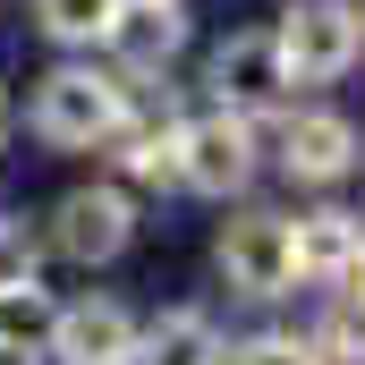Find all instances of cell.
Segmentation results:
<instances>
[{
    "label": "cell",
    "instance_id": "cell-1",
    "mask_svg": "<svg viewBox=\"0 0 365 365\" xmlns=\"http://www.w3.org/2000/svg\"><path fill=\"white\" fill-rule=\"evenodd\" d=\"M128 102H136V93L119 86V77L68 60V68H51V77L34 86V136L60 145V153H93V145H110V128L128 119Z\"/></svg>",
    "mask_w": 365,
    "mask_h": 365
},
{
    "label": "cell",
    "instance_id": "cell-2",
    "mask_svg": "<svg viewBox=\"0 0 365 365\" xmlns=\"http://www.w3.org/2000/svg\"><path fill=\"white\" fill-rule=\"evenodd\" d=\"M272 43H280L289 86H340V77L365 60V17L349 9V0H297V9L272 26Z\"/></svg>",
    "mask_w": 365,
    "mask_h": 365
},
{
    "label": "cell",
    "instance_id": "cell-3",
    "mask_svg": "<svg viewBox=\"0 0 365 365\" xmlns=\"http://www.w3.org/2000/svg\"><path fill=\"white\" fill-rule=\"evenodd\" d=\"M255 170H264V145H255V119L247 110H204V119H179V187H195V195H247L255 187Z\"/></svg>",
    "mask_w": 365,
    "mask_h": 365
},
{
    "label": "cell",
    "instance_id": "cell-4",
    "mask_svg": "<svg viewBox=\"0 0 365 365\" xmlns=\"http://www.w3.org/2000/svg\"><path fill=\"white\" fill-rule=\"evenodd\" d=\"M221 280L238 289V297H255V306H272L297 289V238H289V212H238L230 230H221Z\"/></svg>",
    "mask_w": 365,
    "mask_h": 365
},
{
    "label": "cell",
    "instance_id": "cell-5",
    "mask_svg": "<svg viewBox=\"0 0 365 365\" xmlns=\"http://www.w3.org/2000/svg\"><path fill=\"white\" fill-rule=\"evenodd\" d=\"M128 238H136V204H128V187H68L60 204H51V255H68V264H119L128 255Z\"/></svg>",
    "mask_w": 365,
    "mask_h": 365
},
{
    "label": "cell",
    "instance_id": "cell-6",
    "mask_svg": "<svg viewBox=\"0 0 365 365\" xmlns=\"http://www.w3.org/2000/svg\"><path fill=\"white\" fill-rule=\"evenodd\" d=\"M204 86L221 110H247V119H264L289 102V68H280V43L272 26H238L221 51H212V68H204Z\"/></svg>",
    "mask_w": 365,
    "mask_h": 365
},
{
    "label": "cell",
    "instance_id": "cell-7",
    "mask_svg": "<svg viewBox=\"0 0 365 365\" xmlns=\"http://www.w3.org/2000/svg\"><path fill=\"white\" fill-rule=\"evenodd\" d=\"M43 357H60V365H136V314L119 297H77V306L51 314Z\"/></svg>",
    "mask_w": 365,
    "mask_h": 365
},
{
    "label": "cell",
    "instance_id": "cell-8",
    "mask_svg": "<svg viewBox=\"0 0 365 365\" xmlns=\"http://www.w3.org/2000/svg\"><path fill=\"white\" fill-rule=\"evenodd\" d=\"M357 162H365V145L340 110H289L280 119V170L297 187H340Z\"/></svg>",
    "mask_w": 365,
    "mask_h": 365
},
{
    "label": "cell",
    "instance_id": "cell-9",
    "mask_svg": "<svg viewBox=\"0 0 365 365\" xmlns=\"http://www.w3.org/2000/svg\"><path fill=\"white\" fill-rule=\"evenodd\" d=\"M102 43H110V60H119L128 77H162L187 51V9L179 0H119Z\"/></svg>",
    "mask_w": 365,
    "mask_h": 365
},
{
    "label": "cell",
    "instance_id": "cell-10",
    "mask_svg": "<svg viewBox=\"0 0 365 365\" xmlns=\"http://www.w3.org/2000/svg\"><path fill=\"white\" fill-rule=\"evenodd\" d=\"M289 238H297V280H314V289H331V280H357V272H365V212L323 204V212L289 221Z\"/></svg>",
    "mask_w": 365,
    "mask_h": 365
},
{
    "label": "cell",
    "instance_id": "cell-11",
    "mask_svg": "<svg viewBox=\"0 0 365 365\" xmlns=\"http://www.w3.org/2000/svg\"><path fill=\"white\" fill-rule=\"evenodd\" d=\"M136 365H230V340L204 306H162L153 323H136Z\"/></svg>",
    "mask_w": 365,
    "mask_h": 365
},
{
    "label": "cell",
    "instance_id": "cell-12",
    "mask_svg": "<svg viewBox=\"0 0 365 365\" xmlns=\"http://www.w3.org/2000/svg\"><path fill=\"white\" fill-rule=\"evenodd\" d=\"M110 162H119V179H136V187H179V119L170 110H145L136 119V102H128V119L110 128Z\"/></svg>",
    "mask_w": 365,
    "mask_h": 365
},
{
    "label": "cell",
    "instance_id": "cell-13",
    "mask_svg": "<svg viewBox=\"0 0 365 365\" xmlns=\"http://www.w3.org/2000/svg\"><path fill=\"white\" fill-rule=\"evenodd\" d=\"M51 314H60V297H51L43 280H0V349H17V357H43V340H51Z\"/></svg>",
    "mask_w": 365,
    "mask_h": 365
},
{
    "label": "cell",
    "instance_id": "cell-14",
    "mask_svg": "<svg viewBox=\"0 0 365 365\" xmlns=\"http://www.w3.org/2000/svg\"><path fill=\"white\" fill-rule=\"evenodd\" d=\"M314 349H323V365H365V280H331Z\"/></svg>",
    "mask_w": 365,
    "mask_h": 365
},
{
    "label": "cell",
    "instance_id": "cell-15",
    "mask_svg": "<svg viewBox=\"0 0 365 365\" xmlns=\"http://www.w3.org/2000/svg\"><path fill=\"white\" fill-rule=\"evenodd\" d=\"M110 9L119 0H34V26L51 34V43H68V51H86L110 34Z\"/></svg>",
    "mask_w": 365,
    "mask_h": 365
},
{
    "label": "cell",
    "instance_id": "cell-16",
    "mask_svg": "<svg viewBox=\"0 0 365 365\" xmlns=\"http://www.w3.org/2000/svg\"><path fill=\"white\" fill-rule=\"evenodd\" d=\"M230 365H323V349H314V340H297V331H264V340L230 349Z\"/></svg>",
    "mask_w": 365,
    "mask_h": 365
},
{
    "label": "cell",
    "instance_id": "cell-17",
    "mask_svg": "<svg viewBox=\"0 0 365 365\" xmlns=\"http://www.w3.org/2000/svg\"><path fill=\"white\" fill-rule=\"evenodd\" d=\"M0 280H43V255H34V238L0 212Z\"/></svg>",
    "mask_w": 365,
    "mask_h": 365
},
{
    "label": "cell",
    "instance_id": "cell-18",
    "mask_svg": "<svg viewBox=\"0 0 365 365\" xmlns=\"http://www.w3.org/2000/svg\"><path fill=\"white\" fill-rule=\"evenodd\" d=\"M0 365H43V357H17V349H0Z\"/></svg>",
    "mask_w": 365,
    "mask_h": 365
},
{
    "label": "cell",
    "instance_id": "cell-19",
    "mask_svg": "<svg viewBox=\"0 0 365 365\" xmlns=\"http://www.w3.org/2000/svg\"><path fill=\"white\" fill-rule=\"evenodd\" d=\"M0 145H9V93H0Z\"/></svg>",
    "mask_w": 365,
    "mask_h": 365
},
{
    "label": "cell",
    "instance_id": "cell-20",
    "mask_svg": "<svg viewBox=\"0 0 365 365\" xmlns=\"http://www.w3.org/2000/svg\"><path fill=\"white\" fill-rule=\"evenodd\" d=\"M357 17H365V9H357Z\"/></svg>",
    "mask_w": 365,
    "mask_h": 365
},
{
    "label": "cell",
    "instance_id": "cell-21",
    "mask_svg": "<svg viewBox=\"0 0 365 365\" xmlns=\"http://www.w3.org/2000/svg\"><path fill=\"white\" fill-rule=\"evenodd\" d=\"M357 280H365V272H357Z\"/></svg>",
    "mask_w": 365,
    "mask_h": 365
}]
</instances>
